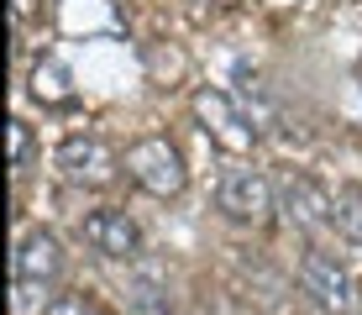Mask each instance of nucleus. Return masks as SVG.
<instances>
[{
    "mask_svg": "<svg viewBox=\"0 0 362 315\" xmlns=\"http://www.w3.org/2000/svg\"><path fill=\"white\" fill-rule=\"evenodd\" d=\"M121 163H127V173L147 189V195H158V200L184 195V184H189V168H184L179 147H173L168 137H142V142H132Z\"/></svg>",
    "mask_w": 362,
    "mask_h": 315,
    "instance_id": "nucleus-1",
    "label": "nucleus"
},
{
    "mask_svg": "<svg viewBox=\"0 0 362 315\" xmlns=\"http://www.w3.org/2000/svg\"><path fill=\"white\" fill-rule=\"evenodd\" d=\"M216 205L226 210L231 221H268L273 210H279V184L268 179L263 168H252V163H236V168L221 173L216 184Z\"/></svg>",
    "mask_w": 362,
    "mask_h": 315,
    "instance_id": "nucleus-2",
    "label": "nucleus"
},
{
    "mask_svg": "<svg viewBox=\"0 0 362 315\" xmlns=\"http://www.w3.org/2000/svg\"><path fill=\"white\" fill-rule=\"evenodd\" d=\"M299 289L310 294V305H320L326 315H352L362 305L357 279L346 273V263L331 258V252H305V258H299Z\"/></svg>",
    "mask_w": 362,
    "mask_h": 315,
    "instance_id": "nucleus-3",
    "label": "nucleus"
},
{
    "mask_svg": "<svg viewBox=\"0 0 362 315\" xmlns=\"http://www.w3.org/2000/svg\"><path fill=\"white\" fill-rule=\"evenodd\" d=\"M53 163H58V173H64L69 184H84V189H105L121 168H127V163L105 147V137H95V132L64 137V142H58V153H53Z\"/></svg>",
    "mask_w": 362,
    "mask_h": 315,
    "instance_id": "nucleus-4",
    "label": "nucleus"
},
{
    "mask_svg": "<svg viewBox=\"0 0 362 315\" xmlns=\"http://www.w3.org/2000/svg\"><path fill=\"white\" fill-rule=\"evenodd\" d=\"M79 236H84V247L100 252V258H110V263H136L142 258V226H136L127 210H116V205H100L90 210V216L79 221Z\"/></svg>",
    "mask_w": 362,
    "mask_h": 315,
    "instance_id": "nucleus-5",
    "label": "nucleus"
},
{
    "mask_svg": "<svg viewBox=\"0 0 362 315\" xmlns=\"http://www.w3.org/2000/svg\"><path fill=\"white\" fill-rule=\"evenodd\" d=\"M194 116L205 126V137L216 147H226V153H252L257 147V126L247 121V110H236L221 90H194Z\"/></svg>",
    "mask_w": 362,
    "mask_h": 315,
    "instance_id": "nucleus-6",
    "label": "nucleus"
},
{
    "mask_svg": "<svg viewBox=\"0 0 362 315\" xmlns=\"http://www.w3.org/2000/svg\"><path fill=\"white\" fill-rule=\"evenodd\" d=\"M273 184H279V210L299 226V231L331 226V189H320L305 168H284Z\"/></svg>",
    "mask_w": 362,
    "mask_h": 315,
    "instance_id": "nucleus-7",
    "label": "nucleus"
},
{
    "mask_svg": "<svg viewBox=\"0 0 362 315\" xmlns=\"http://www.w3.org/2000/svg\"><path fill=\"white\" fill-rule=\"evenodd\" d=\"M69 268V252L53 231H21L16 252H11V279L21 284H58Z\"/></svg>",
    "mask_w": 362,
    "mask_h": 315,
    "instance_id": "nucleus-8",
    "label": "nucleus"
},
{
    "mask_svg": "<svg viewBox=\"0 0 362 315\" xmlns=\"http://www.w3.org/2000/svg\"><path fill=\"white\" fill-rule=\"evenodd\" d=\"M331 226L346 236V242L362 247V184H341L331 195Z\"/></svg>",
    "mask_w": 362,
    "mask_h": 315,
    "instance_id": "nucleus-9",
    "label": "nucleus"
},
{
    "mask_svg": "<svg viewBox=\"0 0 362 315\" xmlns=\"http://www.w3.org/2000/svg\"><path fill=\"white\" fill-rule=\"evenodd\" d=\"M32 95L42 100V105H69L74 90H69V69L58 58H37L32 69Z\"/></svg>",
    "mask_w": 362,
    "mask_h": 315,
    "instance_id": "nucleus-10",
    "label": "nucleus"
},
{
    "mask_svg": "<svg viewBox=\"0 0 362 315\" xmlns=\"http://www.w3.org/2000/svg\"><path fill=\"white\" fill-rule=\"evenodd\" d=\"M32 158H37V137H32V126L21 121V116H11V173H27L32 168Z\"/></svg>",
    "mask_w": 362,
    "mask_h": 315,
    "instance_id": "nucleus-11",
    "label": "nucleus"
},
{
    "mask_svg": "<svg viewBox=\"0 0 362 315\" xmlns=\"http://www.w3.org/2000/svg\"><path fill=\"white\" fill-rule=\"evenodd\" d=\"M127 315H179V310H173V299L163 294V289H136Z\"/></svg>",
    "mask_w": 362,
    "mask_h": 315,
    "instance_id": "nucleus-12",
    "label": "nucleus"
},
{
    "mask_svg": "<svg viewBox=\"0 0 362 315\" xmlns=\"http://www.w3.org/2000/svg\"><path fill=\"white\" fill-rule=\"evenodd\" d=\"M42 315H105V310H100L90 294H58V299H53V305H47Z\"/></svg>",
    "mask_w": 362,
    "mask_h": 315,
    "instance_id": "nucleus-13",
    "label": "nucleus"
},
{
    "mask_svg": "<svg viewBox=\"0 0 362 315\" xmlns=\"http://www.w3.org/2000/svg\"><path fill=\"white\" fill-rule=\"evenodd\" d=\"M32 11H37V0H11V21H16V32L32 21Z\"/></svg>",
    "mask_w": 362,
    "mask_h": 315,
    "instance_id": "nucleus-14",
    "label": "nucleus"
}]
</instances>
